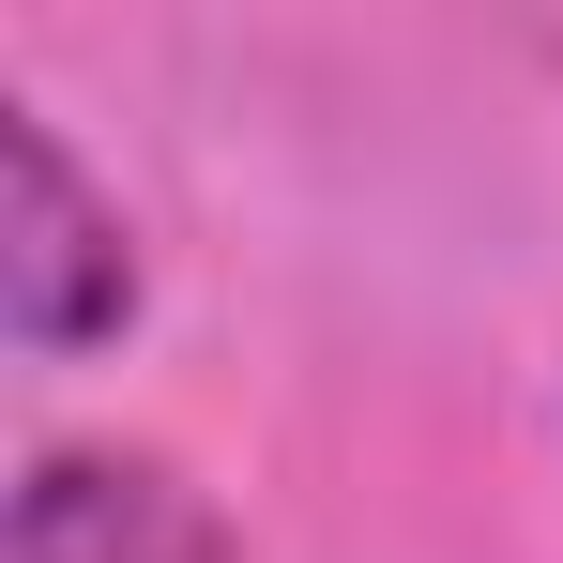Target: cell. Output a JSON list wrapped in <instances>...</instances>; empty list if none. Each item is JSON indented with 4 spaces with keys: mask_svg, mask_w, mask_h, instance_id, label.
Returning <instances> with one entry per match:
<instances>
[{
    "mask_svg": "<svg viewBox=\"0 0 563 563\" xmlns=\"http://www.w3.org/2000/svg\"><path fill=\"white\" fill-rule=\"evenodd\" d=\"M0 320H15L31 366H77L137 320V229L62 153L46 107H0Z\"/></svg>",
    "mask_w": 563,
    "mask_h": 563,
    "instance_id": "cell-1",
    "label": "cell"
},
{
    "mask_svg": "<svg viewBox=\"0 0 563 563\" xmlns=\"http://www.w3.org/2000/svg\"><path fill=\"white\" fill-rule=\"evenodd\" d=\"M0 563H229V518H213L168 457H122V442H46V457L15 472Z\"/></svg>",
    "mask_w": 563,
    "mask_h": 563,
    "instance_id": "cell-2",
    "label": "cell"
}]
</instances>
